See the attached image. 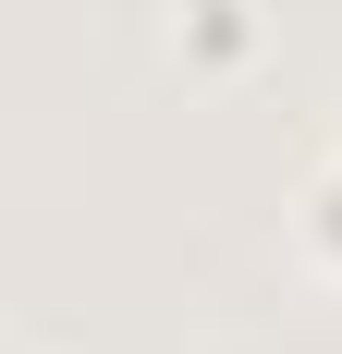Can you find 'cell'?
Returning <instances> with one entry per match:
<instances>
[{"label":"cell","instance_id":"cell-1","mask_svg":"<svg viewBox=\"0 0 342 354\" xmlns=\"http://www.w3.org/2000/svg\"><path fill=\"white\" fill-rule=\"evenodd\" d=\"M306 245H318V257H342V147L306 171Z\"/></svg>","mask_w":342,"mask_h":354},{"label":"cell","instance_id":"cell-2","mask_svg":"<svg viewBox=\"0 0 342 354\" xmlns=\"http://www.w3.org/2000/svg\"><path fill=\"white\" fill-rule=\"evenodd\" d=\"M196 37L208 49H244V0H196Z\"/></svg>","mask_w":342,"mask_h":354}]
</instances>
